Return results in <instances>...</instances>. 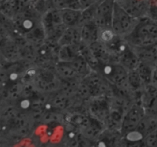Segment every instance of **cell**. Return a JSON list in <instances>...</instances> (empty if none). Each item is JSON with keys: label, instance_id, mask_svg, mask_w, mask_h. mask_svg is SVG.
<instances>
[{"label": "cell", "instance_id": "obj_1", "mask_svg": "<svg viewBox=\"0 0 157 147\" xmlns=\"http://www.w3.org/2000/svg\"><path fill=\"white\" fill-rule=\"evenodd\" d=\"M124 39L134 47L157 44V22L147 16L139 19L134 30Z\"/></svg>", "mask_w": 157, "mask_h": 147}, {"label": "cell", "instance_id": "obj_11", "mask_svg": "<svg viewBox=\"0 0 157 147\" xmlns=\"http://www.w3.org/2000/svg\"><path fill=\"white\" fill-rule=\"evenodd\" d=\"M81 45H92L98 41V32L99 28L94 21L86 23L81 26Z\"/></svg>", "mask_w": 157, "mask_h": 147}, {"label": "cell", "instance_id": "obj_10", "mask_svg": "<svg viewBox=\"0 0 157 147\" xmlns=\"http://www.w3.org/2000/svg\"><path fill=\"white\" fill-rule=\"evenodd\" d=\"M118 62L130 71L136 70L140 63V61L133 47L128 44L118 56Z\"/></svg>", "mask_w": 157, "mask_h": 147}, {"label": "cell", "instance_id": "obj_13", "mask_svg": "<svg viewBox=\"0 0 157 147\" xmlns=\"http://www.w3.org/2000/svg\"><path fill=\"white\" fill-rule=\"evenodd\" d=\"M68 63L72 69L75 71V73L81 78L84 79L87 75H88L92 71L91 68L86 61L85 58L82 56L81 54H79L78 56L75 57L74 59L70 61H66Z\"/></svg>", "mask_w": 157, "mask_h": 147}, {"label": "cell", "instance_id": "obj_18", "mask_svg": "<svg viewBox=\"0 0 157 147\" xmlns=\"http://www.w3.org/2000/svg\"><path fill=\"white\" fill-rule=\"evenodd\" d=\"M80 3H81V6L82 9H86V8L89 7L91 5L94 4V3L98 2L100 0H79Z\"/></svg>", "mask_w": 157, "mask_h": 147}, {"label": "cell", "instance_id": "obj_21", "mask_svg": "<svg viewBox=\"0 0 157 147\" xmlns=\"http://www.w3.org/2000/svg\"><path fill=\"white\" fill-rule=\"evenodd\" d=\"M6 142V141L5 140L4 138H3L2 136V135L0 134V144L2 143V142Z\"/></svg>", "mask_w": 157, "mask_h": 147}, {"label": "cell", "instance_id": "obj_3", "mask_svg": "<svg viewBox=\"0 0 157 147\" xmlns=\"http://www.w3.org/2000/svg\"><path fill=\"white\" fill-rule=\"evenodd\" d=\"M139 19L134 18L124 10L119 5L115 2L113 17L111 21V28L113 32L123 38L128 36L137 24Z\"/></svg>", "mask_w": 157, "mask_h": 147}, {"label": "cell", "instance_id": "obj_19", "mask_svg": "<svg viewBox=\"0 0 157 147\" xmlns=\"http://www.w3.org/2000/svg\"><path fill=\"white\" fill-rule=\"evenodd\" d=\"M151 85L154 86V87H157V62L155 64L154 69H153V79H152Z\"/></svg>", "mask_w": 157, "mask_h": 147}, {"label": "cell", "instance_id": "obj_6", "mask_svg": "<svg viewBox=\"0 0 157 147\" xmlns=\"http://www.w3.org/2000/svg\"><path fill=\"white\" fill-rule=\"evenodd\" d=\"M125 12L136 19L147 17L149 12V0H116Z\"/></svg>", "mask_w": 157, "mask_h": 147}, {"label": "cell", "instance_id": "obj_17", "mask_svg": "<svg viewBox=\"0 0 157 147\" xmlns=\"http://www.w3.org/2000/svg\"><path fill=\"white\" fill-rule=\"evenodd\" d=\"M41 147H66V143L64 140L62 141V142H52V141H49V142H47L43 144Z\"/></svg>", "mask_w": 157, "mask_h": 147}, {"label": "cell", "instance_id": "obj_16", "mask_svg": "<svg viewBox=\"0 0 157 147\" xmlns=\"http://www.w3.org/2000/svg\"><path fill=\"white\" fill-rule=\"evenodd\" d=\"M144 147H157V130L144 138Z\"/></svg>", "mask_w": 157, "mask_h": 147}, {"label": "cell", "instance_id": "obj_5", "mask_svg": "<svg viewBox=\"0 0 157 147\" xmlns=\"http://www.w3.org/2000/svg\"><path fill=\"white\" fill-rule=\"evenodd\" d=\"M116 0H100L95 12L94 22L99 28H111Z\"/></svg>", "mask_w": 157, "mask_h": 147}, {"label": "cell", "instance_id": "obj_7", "mask_svg": "<svg viewBox=\"0 0 157 147\" xmlns=\"http://www.w3.org/2000/svg\"><path fill=\"white\" fill-rule=\"evenodd\" d=\"M146 114L157 117V87L149 85L144 88L140 98Z\"/></svg>", "mask_w": 157, "mask_h": 147}, {"label": "cell", "instance_id": "obj_2", "mask_svg": "<svg viewBox=\"0 0 157 147\" xmlns=\"http://www.w3.org/2000/svg\"><path fill=\"white\" fill-rule=\"evenodd\" d=\"M98 72L113 87L117 89L130 90L128 87L129 70L119 62L102 64Z\"/></svg>", "mask_w": 157, "mask_h": 147}, {"label": "cell", "instance_id": "obj_20", "mask_svg": "<svg viewBox=\"0 0 157 147\" xmlns=\"http://www.w3.org/2000/svg\"><path fill=\"white\" fill-rule=\"evenodd\" d=\"M0 147H10V145H9V142H2V143L0 144Z\"/></svg>", "mask_w": 157, "mask_h": 147}, {"label": "cell", "instance_id": "obj_8", "mask_svg": "<svg viewBox=\"0 0 157 147\" xmlns=\"http://www.w3.org/2000/svg\"><path fill=\"white\" fill-rule=\"evenodd\" d=\"M122 139L121 131L105 128L94 143V147H118Z\"/></svg>", "mask_w": 157, "mask_h": 147}, {"label": "cell", "instance_id": "obj_12", "mask_svg": "<svg viewBox=\"0 0 157 147\" xmlns=\"http://www.w3.org/2000/svg\"><path fill=\"white\" fill-rule=\"evenodd\" d=\"M82 9H63L60 10L61 21L67 28L80 26Z\"/></svg>", "mask_w": 157, "mask_h": 147}, {"label": "cell", "instance_id": "obj_9", "mask_svg": "<svg viewBox=\"0 0 157 147\" xmlns=\"http://www.w3.org/2000/svg\"><path fill=\"white\" fill-rule=\"evenodd\" d=\"M59 47L64 45H81V26L67 28L58 41Z\"/></svg>", "mask_w": 157, "mask_h": 147}, {"label": "cell", "instance_id": "obj_15", "mask_svg": "<svg viewBox=\"0 0 157 147\" xmlns=\"http://www.w3.org/2000/svg\"><path fill=\"white\" fill-rule=\"evenodd\" d=\"M52 9H82L79 0H48Z\"/></svg>", "mask_w": 157, "mask_h": 147}, {"label": "cell", "instance_id": "obj_4", "mask_svg": "<svg viewBox=\"0 0 157 147\" xmlns=\"http://www.w3.org/2000/svg\"><path fill=\"white\" fill-rule=\"evenodd\" d=\"M145 115L146 112L140 101H134L130 105L123 117L121 129H120L122 136L136 130Z\"/></svg>", "mask_w": 157, "mask_h": 147}, {"label": "cell", "instance_id": "obj_14", "mask_svg": "<svg viewBox=\"0 0 157 147\" xmlns=\"http://www.w3.org/2000/svg\"><path fill=\"white\" fill-rule=\"evenodd\" d=\"M136 130L140 133L144 139L146 136L157 130V117L152 115L146 114L136 127Z\"/></svg>", "mask_w": 157, "mask_h": 147}]
</instances>
